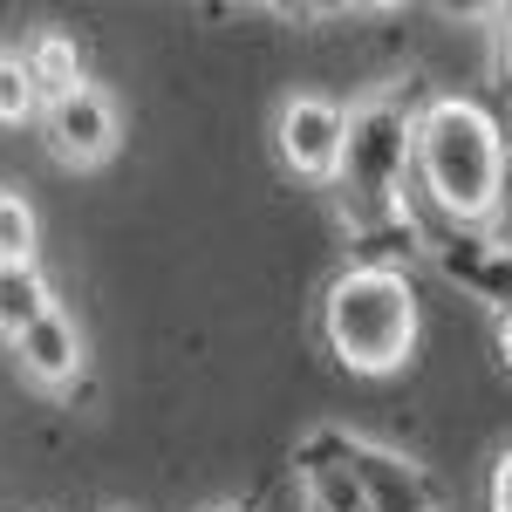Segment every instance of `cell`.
Returning a JSON list of instances; mask_svg holds the SVG:
<instances>
[{
    "instance_id": "1",
    "label": "cell",
    "mask_w": 512,
    "mask_h": 512,
    "mask_svg": "<svg viewBox=\"0 0 512 512\" xmlns=\"http://www.w3.org/2000/svg\"><path fill=\"white\" fill-rule=\"evenodd\" d=\"M410 164L424 178V192L437 198V212L485 226L499 212L506 192V137L465 96H437L424 117L410 123Z\"/></svg>"
},
{
    "instance_id": "15",
    "label": "cell",
    "mask_w": 512,
    "mask_h": 512,
    "mask_svg": "<svg viewBox=\"0 0 512 512\" xmlns=\"http://www.w3.org/2000/svg\"><path fill=\"white\" fill-rule=\"evenodd\" d=\"M499 362L512 369V315H499Z\"/></svg>"
},
{
    "instance_id": "7",
    "label": "cell",
    "mask_w": 512,
    "mask_h": 512,
    "mask_svg": "<svg viewBox=\"0 0 512 512\" xmlns=\"http://www.w3.org/2000/svg\"><path fill=\"white\" fill-rule=\"evenodd\" d=\"M355 472H362V492H369V512H431V492L410 465H396L390 451L376 444H349Z\"/></svg>"
},
{
    "instance_id": "2",
    "label": "cell",
    "mask_w": 512,
    "mask_h": 512,
    "mask_svg": "<svg viewBox=\"0 0 512 512\" xmlns=\"http://www.w3.org/2000/svg\"><path fill=\"white\" fill-rule=\"evenodd\" d=\"M321 335L355 376H390L417 349V294L390 267H349L321 301Z\"/></svg>"
},
{
    "instance_id": "10",
    "label": "cell",
    "mask_w": 512,
    "mask_h": 512,
    "mask_svg": "<svg viewBox=\"0 0 512 512\" xmlns=\"http://www.w3.org/2000/svg\"><path fill=\"white\" fill-rule=\"evenodd\" d=\"M21 62H28V76H35V89H41V110H48V103H62L69 89H82V55H76V41L55 35V28H48V35H35V48H28Z\"/></svg>"
},
{
    "instance_id": "13",
    "label": "cell",
    "mask_w": 512,
    "mask_h": 512,
    "mask_svg": "<svg viewBox=\"0 0 512 512\" xmlns=\"http://www.w3.org/2000/svg\"><path fill=\"white\" fill-rule=\"evenodd\" d=\"M492 512H512V451H499V465H492Z\"/></svg>"
},
{
    "instance_id": "12",
    "label": "cell",
    "mask_w": 512,
    "mask_h": 512,
    "mask_svg": "<svg viewBox=\"0 0 512 512\" xmlns=\"http://www.w3.org/2000/svg\"><path fill=\"white\" fill-rule=\"evenodd\" d=\"M28 117H41V89L21 55H0V123H28Z\"/></svg>"
},
{
    "instance_id": "11",
    "label": "cell",
    "mask_w": 512,
    "mask_h": 512,
    "mask_svg": "<svg viewBox=\"0 0 512 512\" xmlns=\"http://www.w3.org/2000/svg\"><path fill=\"white\" fill-rule=\"evenodd\" d=\"M0 267H35V212L21 192H0Z\"/></svg>"
},
{
    "instance_id": "9",
    "label": "cell",
    "mask_w": 512,
    "mask_h": 512,
    "mask_svg": "<svg viewBox=\"0 0 512 512\" xmlns=\"http://www.w3.org/2000/svg\"><path fill=\"white\" fill-rule=\"evenodd\" d=\"M301 478H308V506H315V512H369V492H362V472H355L349 444H342V458H335V465L308 451Z\"/></svg>"
},
{
    "instance_id": "4",
    "label": "cell",
    "mask_w": 512,
    "mask_h": 512,
    "mask_svg": "<svg viewBox=\"0 0 512 512\" xmlns=\"http://www.w3.org/2000/svg\"><path fill=\"white\" fill-rule=\"evenodd\" d=\"M280 164L301 171V178H342V158H349V110L328 103V96H287L274 123Z\"/></svg>"
},
{
    "instance_id": "8",
    "label": "cell",
    "mask_w": 512,
    "mask_h": 512,
    "mask_svg": "<svg viewBox=\"0 0 512 512\" xmlns=\"http://www.w3.org/2000/svg\"><path fill=\"white\" fill-rule=\"evenodd\" d=\"M55 315V294H48V280L35 267H0V335L7 342H21L35 321Z\"/></svg>"
},
{
    "instance_id": "3",
    "label": "cell",
    "mask_w": 512,
    "mask_h": 512,
    "mask_svg": "<svg viewBox=\"0 0 512 512\" xmlns=\"http://www.w3.org/2000/svg\"><path fill=\"white\" fill-rule=\"evenodd\" d=\"M403 164H410V123L396 117L390 103H362L349 117V171L355 198H369V205H396L403 192Z\"/></svg>"
},
{
    "instance_id": "5",
    "label": "cell",
    "mask_w": 512,
    "mask_h": 512,
    "mask_svg": "<svg viewBox=\"0 0 512 512\" xmlns=\"http://www.w3.org/2000/svg\"><path fill=\"white\" fill-rule=\"evenodd\" d=\"M41 130H48V151H55L62 164H103L110 151H117V137H123V117H117V103H110L96 82H82V89L62 96V103L41 110Z\"/></svg>"
},
{
    "instance_id": "14",
    "label": "cell",
    "mask_w": 512,
    "mask_h": 512,
    "mask_svg": "<svg viewBox=\"0 0 512 512\" xmlns=\"http://www.w3.org/2000/svg\"><path fill=\"white\" fill-rule=\"evenodd\" d=\"M499 253H512V158H506V192H499Z\"/></svg>"
},
{
    "instance_id": "6",
    "label": "cell",
    "mask_w": 512,
    "mask_h": 512,
    "mask_svg": "<svg viewBox=\"0 0 512 512\" xmlns=\"http://www.w3.org/2000/svg\"><path fill=\"white\" fill-rule=\"evenodd\" d=\"M14 355H21V369L35 376L41 390H69V383L82 376V335H76V321L62 315V308H55L48 321H35V328L14 342Z\"/></svg>"
}]
</instances>
